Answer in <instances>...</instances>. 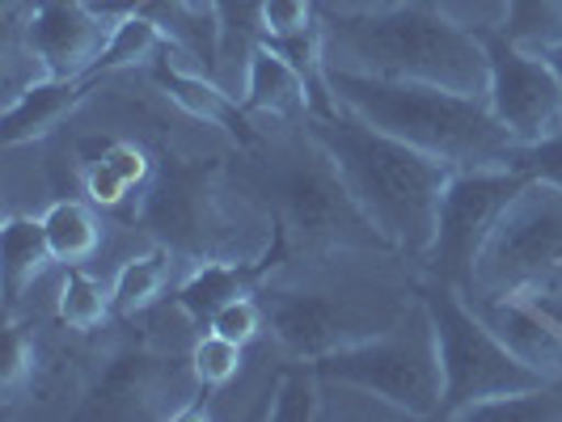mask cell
<instances>
[{
  "instance_id": "cell-1",
  "label": "cell",
  "mask_w": 562,
  "mask_h": 422,
  "mask_svg": "<svg viewBox=\"0 0 562 422\" xmlns=\"http://www.w3.org/2000/svg\"><path fill=\"white\" fill-rule=\"evenodd\" d=\"M305 132L313 148L338 169L351 198L364 207V216L397 253L419 258L431 250L440 198L457 169L436 161L406 140L364 123L351 111L305 114Z\"/></svg>"
},
{
  "instance_id": "cell-2",
  "label": "cell",
  "mask_w": 562,
  "mask_h": 422,
  "mask_svg": "<svg viewBox=\"0 0 562 422\" xmlns=\"http://www.w3.org/2000/svg\"><path fill=\"white\" fill-rule=\"evenodd\" d=\"M326 68L385 81L445 84L457 93L491 89V59L482 30L457 26L427 4H394L381 13H335L322 26Z\"/></svg>"
},
{
  "instance_id": "cell-3",
  "label": "cell",
  "mask_w": 562,
  "mask_h": 422,
  "mask_svg": "<svg viewBox=\"0 0 562 422\" xmlns=\"http://www.w3.org/2000/svg\"><path fill=\"white\" fill-rule=\"evenodd\" d=\"M326 89L342 111L390 132L452 169H504L516 152V136L491 111V98L457 93L445 84L385 81L364 72L326 68Z\"/></svg>"
},
{
  "instance_id": "cell-4",
  "label": "cell",
  "mask_w": 562,
  "mask_h": 422,
  "mask_svg": "<svg viewBox=\"0 0 562 422\" xmlns=\"http://www.w3.org/2000/svg\"><path fill=\"white\" fill-rule=\"evenodd\" d=\"M313 364L326 385L376 397L411 419H440L445 367H440L436 326L423 309V300H415L411 312H402L385 334L347 342Z\"/></svg>"
},
{
  "instance_id": "cell-5",
  "label": "cell",
  "mask_w": 562,
  "mask_h": 422,
  "mask_svg": "<svg viewBox=\"0 0 562 422\" xmlns=\"http://www.w3.org/2000/svg\"><path fill=\"white\" fill-rule=\"evenodd\" d=\"M419 300L440 342V367H445V401L440 419H465L486 401L525 394L546 385V376L533 372L525 360H516L479 312L470 309L465 292L452 283L427 280L419 287Z\"/></svg>"
},
{
  "instance_id": "cell-6",
  "label": "cell",
  "mask_w": 562,
  "mask_h": 422,
  "mask_svg": "<svg viewBox=\"0 0 562 422\" xmlns=\"http://www.w3.org/2000/svg\"><path fill=\"white\" fill-rule=\"evenodd\" d=\"M216 166H166L153 195L144 198L140 225L173 253L254 262L258 241L241 237V207L221 191Z\"/></svg>"
},
{
  "instance_id": "cell-7",
  "label": "cell",
  "mask_w": 562,
  "mask_h": 422,
  "mask_svg": "<svg viewBox=\"0 0 562 422\" xmlns=\"http://www.w3.org/2000/svg\"><path fill=\"white\" fill-rule=\"evenodd\" d=\"M562 262V191L550 182L529 178L525 191L512 198L491 228L474 266L470 292L479 296H507L520 292L541 271Z\"/></svg>"
},
{
  "instance_id": "cell-8",
  "label": "cell",
  "mask_w": 562,
  "mask_h": 422,
  "mask_svg": "<svg viewBox=\"0 0 562 422\" xmlns=\"http://www.w3.org/2000/svg\"><path fill=\"white\" fill-rule=\"evenodd\" d=\"M525 173L520 169H457L452 182L440 198V220L431 250L423 253L431 280L452 283L461 292H470L479 253L491 237V228L499 225L504 207L525 191Z\"/></svg>"
},
{
  "instance_id": "cell-9",
  "label": "cell",
  "mask_w": 562,
  "mask_h": 422,
  "mask_svg": "<svg viewBox=\"0 0 562 422\" xmlns=\"http://www.w3.org/2000/svg\"><path fill=\"white\" fill-rule=\"evenodd\" d=\"M283 228L305 250H394L376 225L364 216V207L351 198L338 169L322 157L317 169H301L280 186Z\"/></svg>"
},
{
  "instance_id": "cell-10",
  "label": "cell",
  "mask_w": 562,
  "mask_h": 422,
  "mask_svg": "<svg viewBox=\"0 0 562 422\" xmlns=\"http://www.w3.org/2000/svg\"><path fill=\"white\" fill-rule=\"evenodd\" d=\"M491 59V111L499 114L516 144H537L562 136V81L554 64L533 52H520L499 30H482Z\"/></svg>"
},
{
  "instance_id": "cell-11",
  "label": "cell",
  "mask_w": 562,
  "mask_h": 422,
  "mask_svg": "<svg viewBox=\"0 0 562 422\" xmlns=\"http://www.w3.org/2000/svg\"><path fill=\"white\" fill-rule=\"evenodd\" d=\"M207 385L195 376L191 360H161V355H119L81 414L89 419H187L199 414V397Z\"/></svg>"
},
{
  "instance_id": "cell-12",
  "label": "cell",
  "mask_w": 562,
  "mask_h": 422,
  "mask_svg": "<svg viewBox=\"0 0 562 422\" xmlns=\"http://www.w3.org/2000/svg\"><path fill=\"white\" fill-rule=\"evenodd\" d=\"M262 317L283 346L301 360H322L347 342L385 334L390 326H368L347 300L326 296V292H296V287H267L262 292Z\"/></svg>"
},
{
  "instance_id": "cell-13",
  "label": "cell",
  "mask_w": 562,
  "mask_h": 422,
  "mask_svg": "<svg viewBox=\"0 0 562 422\" xmlns=\"http://www.w3.org/2000/svg\"><path fill=\"white\" fill-rule=\"evenodd\" d=\"M114 22L85 0H30L26 47L47 77H93Z\"/></svg>"
},
{
  "instance_id": "cell-14",
  "label": "cell",
  "mask_w": 562,
  "mask_h": 422,
  "mask_svg": "<svg viewBox=\"0 0 562 422\" xmlns=\"http://www.w3.org/2000/svg\"><path fill=\"white\" fill-rule=\"evenodd\" d=\"M465 300H470V309L479 312L495 334L504 338V346L516 360H525V364L533 367V372H541L546 380H562V330L550 326L529 300H520L516 292H512V296H479V292H465Z\"/></svg>"
},
{
  "instance_id": "cell-15",
  "label": "cell",
  "mask_w": 562,
  "mask_h": 422,
  "mask_svg": "<svg viewBox=\"0 0 562 422\" xmlns=\"http://www.w3.org/2000/svg\"><path fill=\"white\" fill-rule=\"evenodd\" d=\"M93 77H43L18 89L4 106V144H26L38 140L47 132H56L68 114L89 98Z\"/></svg>"
},
{
  "instance_id": "cell-16",
  "label": "cell",
  "mask_w": 562,
  "mask_h": 422,
  "mask_svg": "<svg viewBox=\"0 0 562 422\" xmlns=\"http://www.w3.org/2000/svg\"><path fill=\"white\" fill-rule=\"evenodd\" d=\"M310 77L283 56L280 47L262 43L250 56L246 68V84H241V106L254 114H310Z\"/></svg>"
},
{
  "instance_id": "cell-17",
  "label": "cell",
  "mask_w": 562,
  "mask_h": 422,
  "mask_svg": "<svg viewBox=\"0 0 562 422\" xmlns=\"http://www.w3.org/2000/svg\"><path fill=\"white\" fill-rule=\"evenodd\" d=\"M59 262L52 241H47V225L34 216H9L4 220V296H9V312L18 309V300L26 296V287Z\"/></svg>"
},
{
  "instance_id": "cell-18",
  "label": "cell",
  "mask_w": 562,
  "mask_h": 422,
  "mask_svg": "<svg viewBox=\"0 0 562 422\" xmlns=\"http://www.w3.org/2000/svg\"><path fill=\"white\" fill-rule=\"evenodd\" d=\"M237 296H246V266L225 262V258H203L178 287V309L195 326H212V317L225 305H233Z\"/></svg>"
},
{
  "instance_id": "cell-19",
  "label": "cell",
  "mask_w": 562,
  "mask_h": 422,
  "mask_svg": "<svg viewBox=\"0 0 562 422\" xmlns=\"http://www.w3.org/2000/svg\"><path fill=\"white\" fill-rule=\"evenodd\" d=\"M262 4L267 0H216V18H221V59H216V81H225V72L237 64L241 84L250 56L267 43L262 30Z\"/></svg>"
},
{
  "instance_id": "cell-20",
  "label": "cell",
  "mask_w": 562,
  "mask_h": 422,
  "mask_svg": "<svg viewBox=\"0 0 562 422\" xmlns=\"http://www.w3.org/2000/svg\"><path fill=\"white\" fill-rule=\"evenodd\" d=\"M43 225H47V241H52L56 258L68 262V266H81L85 258H93L98 246H102V228L93 220V212L85 203H77V198L52 203V212L43 216Z\"/></svg>"
},
{
  "instance_id": "cell-21",
  "label": "cell",
  "mask_w": 562,
  "mask_h": 422,
  "mask_svg": "<svg viewBox=\"0 0 562 422\" xmlns=\"http://www.w3.org/2000/svg\"><path fill=\"white\" fill-rule=\"evenodd\" d=\"M507 43L520 52L546 56L562 43V0H507V18L499 26Z\"/></svg>"
},
{
  "instance_id": "cell-22",
  "label": "cell",
  "mask_w": 562,
  "mask_h": 422,
  "mask_svg": "<svg viewBox=\"0 0 562 422\" xmlns=\"http://www.w3.org/2000/svg\"><path fill=\"white\" fill-rule=\"evenodd\" d=\"M161 47H166L161 22L148 18V13H127V18L114 22L111 43H106V52H102L98 68H93V81L106 77V72H119V68H136V64L157 56Z\"/></svg>"
},
{
  "instance_id": "cell-23",
  "label": "cell",
  "mask_w": 562,
  "mask_h": 422,
  "mask_svg": "<svg viewBox=\"0 0 562 422\" xmlns=\"http://www.w3.org/2000/svg\"><path fill=\"white\" fill-rule=\"evenodd\" d=\"M322 372L313 360H305L301 367H288L280 372V385L276 394L267 401L262 419H276V422H310L322 419Z\"/></svg>"
},
{
  "instance_id": "cell-24",
  "label": "cell",
  "mask_w": 562,
  "mask_h": 422,
  "mask_svg": "<svg viewBox=\"0 0 562 422\" xmlns=\"http://www.w3.org/2000/svg\"><path fill=\"white\" fill-rule=\"evenodd\" d=\"M169 258L166 253H144V258H127L123 266H119V275H114V287H111V305L119 317H132V312L148 309L157 296H161V287L169 280Z\"/></svg>"
},
{
  "instance_id": "cell-25",
  "label": "cell",
  "mask_w": 562,
  "mask_h": 422,
  "mask_svg": "<svg viewBox=\"0 0 562 422\" xmlns=\"http://www.w3.org/2000/svg\"><path fill=\"white\" fill-rule=\"evenodd\" d=\"M56 312L68 330H98V326L114 312L111 292L93 280V275H85L81 266H72L68 280L59 283Z\"/></svg>"
},
{
  "instance_id": "cell-26",
  "label": "cell",
  "mask_w": 562,
  "mask_h": 422,
  "mask_svg": "<svg viewBox=\"0 0 562 422\" xmlns=\"http://www.w3.org/2000/svg\"><path fill=\"white\" fill-rule=\"evenodd\" d=\"M465 419L479 422H562V380H546L537 389H525V394L499 397V401H486L479 410H470Z\"/></svg>"
},
{
  "instance_id": "cell-27",
  "label": "cell",
  "mask_w": 562,
  "mask_h": 422,
  "mask_svg": "<svg viewBox=\"0 0 562 422\" xmlns=\"http://www.w3.org/2000/svg\"><path fill=\"white\" fill-rule=\"evenodd\" d=\"M191 367H195V376L207 389H221V385H228V380L241 372V342L207 330V334L191 346Z\"/></svg>"
},
{
  "instance_id": "cell-28",
  "label": "cell",
  "mask_w": 562,
  "mask_h": 422,
  "mask_svg": "<svg viewBox=\"0 0 562 422\" xmlns=\"http://www.w3.org/2000/svg\"><path fill=\"white\" fill-rule=\"evenodd\" d=\"M262 30H267V43H288V38H301L313 34V0H267L262 4Z\"/></svg>"
},
{
  "instance_id": "cell-29",
  "label": "cell",
  "mask_w": 562,
  "mask_h": 422,
  "mask_svg": "<svg viewBox=\"0 0 562 422\" xmlns=\"http://www.w3.org/2000/svg\"><path fill=\"white\" fill-rule=\"evenodd\" d=\"M512 169H520L525 178H537V182H550L562 191V136H550V140L537 144H516L512 152Z\"/></svg>"
},
{
  "instance_id": "cell-30",
  "label": "cell",
  "mask_w": 562,
  "mask_h": 422,
  "mask_svg": "<svg viewBox=\"0 0 562 422\" xmlns=\"http://www.w3.org/2000/svg\"><path fill=\"white\" fill-rule=\"evenodd\" d=\"M26 380H34V338L22 326L4 330V355H0V389L13 397Z\"/></svg>"
},
{
  "instance_id": "cell-31",
  "label": "cell",
  "mask_w": 562,
  "mask_h": 422,
  "mask_svg": "<svg viewBox=\"0 0 562 422\" xmlns=\"http://www.w3.org/2000/svg\"><path fill=\"white\" fill-rule=\"evenodd\" d=\"M507 296H512V292H507ZM516 296H520V300H529V305H533L550 326H559L562 330V262L559 266H550V271H541L537 280H529Z\"/></svg>"
},
{
  "instance_id": "cell-32",
  "label": "cell",
  "mask_w": 562,
  "mask_h": 422,
  "mask_svg": "<svg viewBox=\"0 0 562 422\" xmlns=\"http://www.w3.org/2000/svg\"><path fill=\"white\" fill-rule=\"evenodd\" d=\"M258 326H262V305L258 300H250V296H237L233 305H225V309L212 317V326L207 330H216V334L233 338V342H250L254 334H258Z\"/></svg>"
},
{
  "instance_id": "cell-33",
  "label": "cell",
  "mask_w": 562,
  "mask_h": 422,
  "mask_svg": "<svg viewBox=\"0 0 562 422\" xmlns=\"http://www.w3.org/2000/svg\"><path fill=\"white\" fill-rule=\"evenodd\" d=\"M85 191H89V198H93L98 207H119V203L132 195L136 186H127V182H123V178H119V173H114V169L106 166L102 157H98V161H89V173H85Z\"/></svg>"
},
{
  "instance_id": "cell-34",
  "label": "cell",
  "mask_w": 562,
  "mask_h": 422,
  "mask_svg": "<svg viewBox=\"0 0 562 422\" xmlns=\"http://www.w3.org/2000/svg\"><path fill=\"white\" fill-rule=\"evenodd\" d=\"M102 161L127 182V186H140L144 178H148V157H144L136 144H127V140H111V144H102Z\"/></svg>"
},
{
  "instance_id": "cell-35",
  "label": "cell",
  "mask_w": 562,
  "mask_h": 422,
  "mask_svg": "<svg viewBox=\"0 0 562 422\" xmlns=\"http://www.w3.org/2000/svg\"><path fill=\"white\" fill-rule=\"evenodd\" d=\"M546 59L554 64V72H559V81H562V43H559V47H550V52H546Z\"/></svg>"
},
{
  "instance_id": "cell-36",
  "label": "cell",
  "mask_w": 562,
  "mask_h": 422,
  "mask_svg": "<svg viewBox=\"0 0 562 422\" xmlns=\"http://www.w3.org/2000/svg\"><path fill=\"white\" fill-rule=\"evenodd\" d=\"M9 4H22V0H9Z\"/></svg>"
}]
</instances>
